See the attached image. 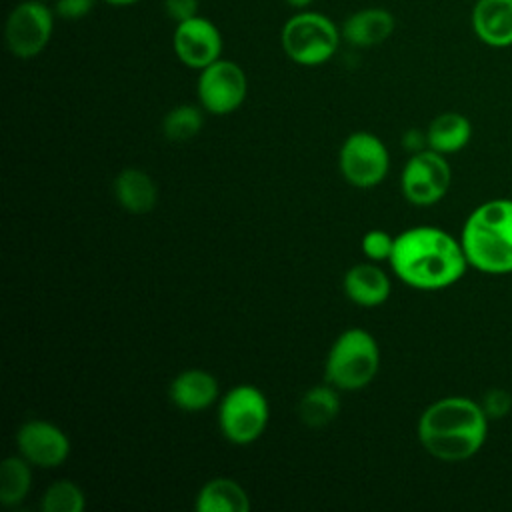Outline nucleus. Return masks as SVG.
I'll list each match as a JSON object with an SVG mask.
<instances>
[{
    "instance_id": "aec40b11",
    "label": "nucleus",
    "mask_w": 512,
    "mask_h": 512,
    "mask_svg": "<svg viewBox=\"0 0 512 512\" xmlns=\"http://www.w3.org/2000/svg\"><path fill=\"white\" fill-rule=\"evenodd\" d=\"M340 412L338 388L330 382L316 384L304 392L298 402V418L308 428H322L330 424Z\"/></svg>"
},
{
    "instance_id": "9b49d317",
    "label": "nucleus",
    "mask_w": 512,
    "mask_h": 512,
    "mask_svg": "<svg viewBox=\"0 0 512 512\" xmlns=\"http://www.w3.org/2000/svg\"><path fill=\"white\" fill-rule=\"evenodd\" d=\"M172 48L176 58L192 70H202L222 58L224 38L220 28L206 16H192L178 22L172 32Z\"/></svg>"
},
{
    "instance_id": "7ed1b4c3",
    "label": "nucleus",
    "mask_w": 512,
    "mask_h": 512,
    "mask_svg": "<svg viewBox=\"0 0 512 512\" xmlns=\"http://www.w3.org/2000/svg\"><path fill=\"white\" fill-rule=\"evenodd\" d=\"M458 238L470 268L490 276L512 274V198L478 204Z\"/></svg>"
},
{
    "instance_id": "c756f323",
    "label": "nucleus",
    "mask_w": 512,
    "mask_h": 512,
    "mask_svg": "<svg viewBox=\"0 0 512 512\" xmlns=\"http://www.w3.org/2000/svg\"><path fill=\"white\" fill-rule=\"evenodd\" d=\"M288 6H292L294 10H304V8H310L314 0H284Z\"/></svg>"
},
{
    "instance_id": "f8f14e48",
    "label": "nucleus",
    "mask_w": 512,
    "mask_h": 512,
    "mask_svg": "<svg viewBox=\"0 0 512 512\" xmlns=\"http://www.w3.org/2000/svg\"><path fill=\"white\" fill-rule=\"evenodd\" d=\"M16 446L18 454L38 468H58L70 454V440L66 432L40 418L26 420L18 428Z\"/></svg>"
},
{
    "instance_id": "4468645a",
    "label": "nucleus",
    "mask_w": 512,
    "mask_h": 512,
    "mask_svg": "<svg viewBox=\"0 0 512 512\" xmlns=\"http://www.w3.org/2000/svg\"><path fill=\"white\" fill-rule=\"evenodd\" d=\"M474 36L488 48L512 46V0H474L470 12Z\"/></svg>"
},
{
    "instance_id": "c85d7f7f",
    "label": "nucleus",
    "mask_w": 512,
    "mask_h": 512,
    "mask_svg": "<svg viewBox=\"0 0 512 512\" xmlns=\"http://www.w3.org/2000/svg\"><path fill=\"white\" fill-rule=\"evenodd\" d=\"M102 2L108 4V6H114V8H126V6L138 4L140 0H102Z\"/></svg>"
},
{
    "instance_id": "6ab92c4d",
    "label": "nucleus",
    "mask_w": 512,
    "mask_h": 512,
    "mask_svg": "<svg viewBox=\"0 0 512 512\" xmlns=\"http://www.w3.org/2000/svg\"><path fill=\"white\" fill-rule=\"evenodd\" d=\"M198 512H248L250 498L232 478L218 476L208 480L196 496Z\"/></svg>"
},
{
    "instance_id": "f257e3e1",
    "label": "nucleus",
    "mask_w": 512,
    "mask_h": 512,
    "mask_svg": "<svg viewBox=\"0 0 512 512\" xmlns=\"http://www.w3.org/2000/svg\"><path fill=\"white\" fill-rule=\"evenodd\" d=\"M388 264L404 284L426 292L450 288L470 268L460 238L438 226L400 232Z\"/></svg>"
},
{
    "instance_id": "393cba45",
    "label": "nucleus",
    "mask_w": 512,
    "mask_h": 512,
    "mask_svg": "<svg viewBox=\"0 0 512 512\" xmlns=\"http://www.w3.org/2000/svg\"><path fill=\"white\" fill-rule=\"evenodd\" d=\"M478 402H480V406H482V410H484V414L488 416L490 422L492 420H502L512 412V394L504 388H498V386L488 388Z\"/></svg>"
},
{
    "instance_id": "4be33fe9",
    "label": "nucleus",
    "mask_w": 512,
    "mask_h": 512,
    "mask_svg": "<svg viewBox=\"0 0 512 512\" xmlns=\"http://www.w3.org/2000/svg\"><path fill=\"white\" fill-rule=\"evenodd\" d=\"M204 108L194 104H178L170 108L162 120V134L166 140L180 144L194 138L204 126Z\"/></svg>"
},
{
    "instance_id": "9d476101",
    "label": "nucleus",
    "mask_w": 512,
    "mask_h": 512,
    "mask_svg": "<svg viewBox=\"0 0 512 512\" xmlns=\"http://www.w3.org/2000/svg\"><path fill=\"white\" fill-rule=\"evenodd\" d=\"M338 164L348 184L356 188H374L388 176L390 154L376 134L358 130L344 140Z\"/></svg>"
},
{
    "instance_id": "5701e85b",
    "label": "nucleus",
    "mask_w": 512,
    "mask_h": 512,
    "mask_svg": "<svg viewBox=\"0 0 512 512\" xmlns=\"http://www.w3.org/2000/svg\"><path fill=\"white\" fill-rule=\"evenodd\" d=\"M40 508L42 512H82L86 508V496L76 482L62 478L44 490Z\"/></svg>"
},
{
    "instance_id": "a211bd4d",
    "label": "nucleus",
    "mask_w": 512,
    "mask_h": 512,
    "mask_svg": "<svg viewBox=\"0 0 512 512\" xmlns=\"http://www.w3.org/2000/svg\"><path fill=\"white\" fill-rule=\"evenodd\" d=\"M472 140V122L462 112H440L426 128L428 148L448 156L464 150Z\"/></svg>"
},
{
    "instance_id": "b1692460",
    "label": "nucleus",
    "mask_w": 512,
    "mask_h": 512,
    "mask_svg": "<svg viewBox=\"0 0 512 512\" xmlns=\"http://www.w3.org/2000/svg\"><path fill=\"white\" fill-rule=\"evenodd\" d=\"M394 240L396 236H392L390 232L386 230H380V228H372L368 230L362 240H360V248H362V254L372 260V262H388L390 256H392V250H394Z\"/></svg>"
},
{
    "instance_id": "f3484780",
    "label": "nucleus",
    "mask_w": 512,
    "mask_h": 512,
    "mask_svg": "<svg viewBox=\"0 0 512 512\" xmlns=\"http://www.w3.org/2000/svg\"><path fill=\"white\" fill-rule=\"evenodd\" d=\"M114 196L130 214H148L158 202L154 180L140 168H124L114 178Z\"/></svg>"
},
{
    "instance_id": "39448f33",
    "label": "nucleus",
    "mask_w": 512,
    "mask_h": 512,
    "mask_svg": "<svg viewBox=\"0 0 512 512\" xmlns=\"http://www.w3.org/2000/svg\"><path fill=\"white\" fill-rule=\"evenodd\" d=\"M380 368V348L376 338L364 328L344 330L330 346L324 378L338 390L366 388Z\"/></svg>"
},
{
    "instance_id": "bb28decb",
    "label": "nucleus",
    "mask_w": 512,
    "mask_h": 512,
    "mask_svg": "<svg viewBox=\"0 0 512 512\" xmlns=\"http://www.w3.org/2000/svg\"><path fill=\"white\" fill-rule=\"evenodd\" d=\"M162 6H164L166 16L174 24H178V22H184L198 14L200 0H162Z\"/></svg>"
},
{
    "instance_id": "1a4fd4ad",
    "label": "nucleus",
    "mask_w": 512,
    "mask_h": 512,
    "mask_svg": "<svg viewBox=\"0 0 512 512\" xmlns=\"http://www.w3.org/2000/svg\"><path fill=\"white\" fill-rule=\"evenodd\" d=\"M196 94L200 106L214 116L232 114L248 94V78L242 66L228 58H218L198 72Z\"/></svg>"
},
{
    "instance_id": "0eeeda50",
    "label": "nucleus",
    "mask_w": 512,
    "mask_h": 512,
    "mask_svg": "<svg viewBox=\"0 0 512 512\" xmlns=\"http://www.w3.org/2000/svg\"><path fill=\"white\" fill-rule=\"evenodd\" d=\"M54 8L46 0L18 2L4 24L6 48L20 60L36 58L46 50L54 34Z\"/></svg>"
},
{
    "instance_id": "423d86ee",
    "label": "nucleus",
    "mask_w": 512,
    "mask_h": 512,
    "mask_svg": "<svg viewBox=\"0 0 512 512\" xmlns=\"http://www.w3.org/2000/svg\"><path fill=\"white\" fill-rule=\"evenodd\" d=\"M270 420V406L264 392L252 384L230 388L218 406V426L232 444H250L262 436Z\"/></svg>"
},
{
    "instance_id": "2eb2a0df",
    "label": "nucleus",
    "mask_w": 512,
    "mask_h": 512,
    "mask_svg": "<svg viewBox=\"0 0 512 512\" xmlns=\"http://www.w3.org/2000/svg\"><path fill=\"white\" fill-rule=\"evenodd\" d=\"M218 380L202 368H188L174 376L168 386L170 402L184 412H200L218 400Z\"/></svg>"
},
{
    "instance_id": "f03ea898",
    "label": "nucleus",
    "mask_w": 512,
    "mask_h": 512,
    "mask_svg": "<svg viewBox=\"0 0 512 512\" xmlns=\"http://www.w3.org/2000/svg\"><path fill=\"white\" fill-rule=\"evenodd\" d=\"M490 420L478 400L444 396L424 408L416 434L422 448L442 462H464L476 456L488 438Z\"/></svg>"
},
{
    "instance_id": "7c9ffc66",
    "label": "nucleus",
    "mask_w": 512,
    "mask_h": 512,
    "mask_svg": "<svg viewBox=\"0 0 512 512\" xmlns=\"http://www.w3.org/2000/svg\"><path fill=\"white\" fill-rule=\"evenodd\" d=\"M46 2H52V0H46Z\"/></svg>"
},
{
    "instance_id": "a878e982",
    "label": "nucleus",
    "mask_w": 512,
    "mask_h": 512,
    "mask_svg": "<svg viewBox=\"0 0 512 512\" xmlns=\"http://www.w3.org/2000/svg\"><path fill=\"white\" fill-rule=\"evenodd\" d=\"M54 12L64 20H80L94 10L96 0H52Z\"/></svg>"
},
{
    "instance_id": "6e6552de",
    "label": "nucleus",
    "mask_w": 512,
    "mask_h": 512,
    "mask_svg": "<svg viewBox=\"0 0 512 512\" xmlns=\"http://www.w3.org/2000/svg\"><path fill=\"white\" fill-rule=\"evenodd\" d=\"M452 184V168L444 154L424 148L414 152L402 168L400 188L414 206H432L440 202Z\"/></svg>"
},
{
    "instance_id": "cd10ccee",
    "label": "nucleus",
    "mask_w": 512,
    "mask_h": 512,
    "mask_svg": "<svg viewBox=\"0 0 512 512\" xmlns=\"http://www.w3.org/2000/svg\"><path fill=\"white\" fill-rule=\"evenodd\" d=\"M404 146H406V148H410V150H412V154H414V152H418V150H424V148H428V142H426V132L408 130V132L404 134Z\"/></svg>"
},
{
    "instance_id": "ddd939ff",
    "label": "nucleus",
    "mask_w": 512,
    "mask_h": 512,
    "mask_svg": "<svg viewBox=\"0 0 512 512\" xmlns=\"http://www.w3.org/2000/svg\"><path fill=\"white\" fill-rule=\"evenodd\" d=\"M396 30V18L382 6L360 8L340 24L342 40L356 48H374L384 44Z\"/></svg>"
},
{
    "instance_id": "dca6fc26",
    "label": "nucleus",
    "mask_w": 512,
    "mask_h": 512,
    "mask_svg": "<svg viewBox=\"0 0 512 512\" xmlns=\"http://www.w3.org/2000/svg\"><path fill=\"white\" fill-rule=\"evenodd\" d=\"M342 286L344 294L362 308H374L384 304L392 288L388 274L372 262H362L348 268Z\"/></svg>"
},
{
    "instance_id": "412c9836",
    "label": "nucleus",
    "mask_w": 512,
    "mask_h": 512,
    "mask_svg": "<svg viewBox=\"0 0 512 512\" xmlns=\"http://www.w3.org/2000/svg\"><path fill=\"white\" fill-rule=\"evenodd\" d=\"M32 464L16 454L4 458L0 464V502L4 506H18L30 492Z\"/></svg>"
},
{
    "instance_id": "20e7f679",
    "label": "nucleus",
    "mask_w": 512,
    "mask_h": 512,
    "mask_svg": "<svg viewBox=\"0 0 512 512\" xmlns=\"http://www.w3.org/2000/svg\"><path fill=\"white\" fill-rule=\"evenodd\" d=\"M340 42V26L330 16L310 8L296 10L280 30L282 52L298 66L326 64L336 54Z\"/></svg>"
}]
</instances>
